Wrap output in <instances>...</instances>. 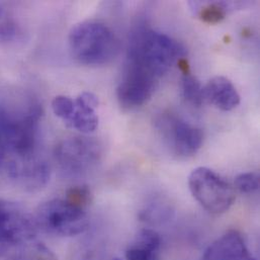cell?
Here are the masks:
<instances>
[{
    "mask_svg": "<svg viewBox=\"0 0 260 260\" xmlns=\"http://www.w3.org/2000/svg\"><path fill=\"white\" fill-rule=\"evenodd\" d=\"M42 116V106L31 98L0 104V139L5 150V161L40 153Z\"/></svg>",
    "mask_w": 260,
    "mask_h": 260,
    "instance_id": "cell-1",
    "label": "cell"
},
{
    "mask_svg": "<svg viewBox=\"0 0 260 260\" xmlns=\"http://www.w3.org/2000/svg\"><path fill=\"white\" fill-rule=\"evenodd\" d=\"M184 56V47L169 36L140 26L131 36L127 64L160 79Z\"/></svg>",
    "mask_w": 260,
    "mask_h": 260,
    "instance_id": "cell-2",
    "label": "cell"
},
{
    "mask_svg": "<svg viewBox=\"0 0 260 260\" xmlns=\"http://www.w3.org/2000/svg\"><path fill=\"white\" fill-rule=\"evenodd\" d=\"M72 57L86 66L112 62L120 52V41L111 27L101 21L85 20L75 24L68 37Z\"/></svg>",
    "mask_w": 260,
    "mask_h": 260,
    "instance_id": "cell-3",
    "label": "cell"
},
{
    "mask_svg": "<svg viewBox=\"0 0 260 260\" xmlns=\"http://www.w3.org/2000/svg\"><path fill=\"white\" fill-rule=\"evenodd\" d=\"M38 230L58 237H74L83 234L89 225L86 210L74 206L65 199H53L42 203L32 216Z\"/></svg>",
    "mask_w": 260,
    "mask_h": 260,
    "instance_id": "cell-4",
    "label": "cell"
},
{
    "mask_svg": "<svg viewBox=\"0 0 260 260\" xmlns=\"http://www.w3.org/2000/svg\"><path fill=\"white\" fill-rule=\"evenodd\" d=\"M103 150L93 138L71 137L59 142L54 159L60 171L67 177L79 178L92 171L101 162Z\"/></svg>",
    "mask_w": 260,
    "mask_h": 260,
    "instance_id": "cell-5",
    "label": "cell"
},
{
    "mask_svg": "<svg viewBox=\"0 0 260 260\" xmlns=\"http://www.w3.org/2000/svg\"><path fill=\"white\" fill-rule=\"evenodd\" d=\"M188 187L196 201L214 215L227 212L235 201L233 186L208 167H198L191 171Z\"/></svg>",
    "mask_w": 260,
    "mask_h": 260,
    "instance_id": "cell-6",
    "label": "cell"
},
{
    "mask_svg": "<svg viewBox=\"0 0 260 260\" xmlns=\"http://www.w3.org/2000/svg\"><path fill=\"white\" fill-rule=\"evenodd\" d=\"M34 217L20 205L0 199V258H7L20 243L37 237Z\"/></svg>",
    "mask_w": 260,
    "mask_h": 260,
    "instance_id": "cell-7",
    "label": "cell"
},
{
    "mask_svg": "<svg viewBox=\"0 0 260 260\" xmlns=\"http://www.w3.org/2000/svg\"><path fill=\"white\" fill-rule=\"evenodd\" d=\"M156 126L170 151L179 158L192 157L203 146V131L171 113L162 114Z\"/></svg>",
    "mask_w": 260,
    "mask_h": 260,
    "instance_id": "cell-8",
    "label": "cell"
},
{
    "mask_svg": "<svg viewBox=\"0 0 260 260\" xmlns=\"http://www.w3.org/2000/svg\"><path fill=\"white\" fill-rule=\"evenodd\" d=\"M3 171L16 186L30 192L44 188L51 177L50 164L41 153L7 159Z\"/></svg>",
    "mask_w": 260,
    "mask_h": 260,
    "instance_id": "cell-9",
    "label": "cell"
},
{
    "mask_svg": "<svg viewBox=\"0 0 260 260\" xmlns=\"http://www.w3.org/2000/svg\"><path fill=\"white\" fill-rule=\"evenodd\" d=\"M159 79L130 64H126L117 98L122 108L134 110L147 104L154 94Z\"/></svg>",
    "mask_w": 260,
    "mask_h": 260,
    "instance_id": "cell-10",
    "label": "cell"
},
{
    "mask_svg": "<svg viewBox=\"0 0 260 260\" xmlns=\"http://www.w3.org/2000/svg\"><path fill=\"white\" fill-rule=\"evenodd\" d=\"M201 260H257L250 252L242 235L235 230L226 232L204 252Z\"/></svg>",
    "mask_w": 260,
    "mask_h": 260,
    "instance_id": "cell-11",
    "label": "cell"
},
{
    "mask_svg": "<svg viewBox=\"0 0 260 260\" xmlns=\"http://www.w3.org/2000/svg\"><path fill=\"white\" fill-rule=\"evenodd\" d=\"M74 112L66 125L72 129L90 134L99 127V117L95 110L99 99L91 92H82L74 100Z\"/></svg>",
    "mask_w": 260,
    "mask_h": 260,
    "instance_id": "cell-12",
    "label": "cell"
},
{
    "mask_svg": "<svg viewBox=\"0 0 260 260\" xmlns=\"http://www.w3.org/2000/svg\"><path fill=\"white\" fill-rule=\"evenodd\" d=\"M204 95L205 101L224 112L236 109L241 101L234 84L224 76H216L209 80L204 86Z\"/></svg>",
    "mask_w": 260,
    "mask_h": 260,
    "instance_id": "cell-13",
    "label": "cell"
},
{
    "mask_svg": "<svg viewBox=\"0 0 260 260\" xmlns=\"http://www.w3.org/2000/svg\"><path fill=\"white\" fill-rule=\"evenodd\" d=\"M174 216L175 209L171 200L161 193L150 197L139 212L140 221L150 227L168 225Z\"/></svg>",
    "mask_w": 260,
    "mask_h": 260,
    "instance_id": "cell-14",
    "label": "cell"
},
{
    "mask_svg": "<svg viewBox=\"0 0 260 260\" xmlns=\"http://www.w3.org/2000/svg\"><path fill=\"white\" fill-rule=\"evenodd\" d=\"M161 238L153 229L141 230L125 251V260H160Z\"/></svg>",
    "mask_w": 260,
    "mask_h": 260,
    "instance_id": "cell-15",
    "label": "cell"
},
{
    "mask_svg": "<svg viewBox=\"0 0 260 260\" xmlns=\"http://www.w3.org/2000/svg\"><path fill=\"white\" fill-rule=\"evenodd\" d=\"M6 259L58 260V258L54 251L37 236L17 245Z\"/></svg>",
    "mask_w": 260,
    "mask_h": 260,
    "instance_id": "cell-16",
    "label": "cell"
},
{
    "mask_svg": "<svg viewBox=\"0 0 260 260\" xmlns=\"http://www.w3.org/2000/svg\"><path fill=\"white\" fill-rule=\"evenodd\" d=\"M22 29L14 14L0 3V44L7 45L21 39Z\"/></svg>",
    "mask_w": 260,
    "mask_h": 260,
    "instance_id": "cell-17",
    "label": "cell"
},
{
    "mask_svg": "<svg viewBox=\"0 0 260 260\" xmlns=\"http://www.w3.org/2000/svg\"><path fill=\"white\" fill-rule=\"evenodd\" d=\"M181 91L183 99L196 108L202 107L205 102L204 86L190 72L184 73L181 77Z\"/></svg>",
    "mask_w": 260,
    "mask_h": 260,
    "instance_id": "cell-18",
    "label": "cell"
},
{
    "mask_svg": "<svg viewBox=\"0 0 260 260\" xmlns=\"http://www.w3.org/2000/svg\"><path fill=\"white\" fill-rule=\"evenodd\" d=\"M227 15V6L222 2H211L200 7L199 17L202 21L210 24H216L225 19Z\"/></svg>",
    "mask_w": 260,
    "mask_h": 260,
    "instance_id": "cell-19",
    "label": "cell"
},
{
    "mask_svg": "<svg viewBox=\"0 0 260 260\" xmlns=\"http://www.w3.org/2000/svg\"><path fill=\"white\" fill-rule=\"evenodd\" d=\"M65 200L76 207L86 210L91 202V191L86 185H76L66 191Z\"/></svg>",
    "mask_w": 260,
    "mask_h": 260,
    "instance_id": "cell-20",
    "label": "cell"
},
{
    "mask_svg": "<svg viewBox=\"0 0 260 260\" xmlns=\"http://www.w3.org/2000/svg\"><path fill=\"white\" fill-rule=\"evenodd\" d=\"M74 101L66 95H58L52 101V110L56 117L65 122L70 120L74 112Z\"/></svg>",
    "mask_w": 260,
    "mask_h": 260,
    "instance_id": "cell-21",
    "label": "cell"
},
{
    "mask_svg": "<svg viewBox=\"0 0 260 260\" xmlns=\"http://www.w3.org/2000/svg\"><path fill=\"white\" fill-rule=\"evenodd\" d=\"M235 187L241 193H253L259 188V174L258 172L250 171L239 174L235 178Z\"/></svg>",
    "mask_w": 260,
    "mask_h": 260,
    "instance_id": "cell-22",
    "label": "cell"
},
{
    "mask_svg": "<svg viewBox=\"0 0 260 260\" xmlns=\"http://www.w3.org/2000/svg\"><path fill=\"white\" fill-rule=\"evenodd\" d=\"M4 163H5V150L3 147V143L0 139V172L4 169Z\"/></svg>",
    "mask_w": 260,
    "mask_h": 260,
    "instance_id": "cell-23",
    "label": "cell"
},
{
    "mask_svg": "<svg viewBox=\"0 0 260 260\" xmlns=\"http://www.w3.org/2000/svg\"><path fill=\"white\" fill-rule=\"evenodd\" d=\"M111 260H125V259H121V258H113V259Z\"/></svg>",
    "mask_w": 260,
    "mask_h": 260,
    "instance_id": "cell-24",
    "label": "cell"
}]
</instances>
